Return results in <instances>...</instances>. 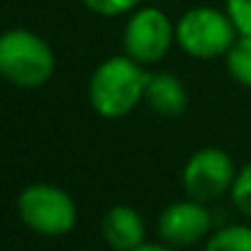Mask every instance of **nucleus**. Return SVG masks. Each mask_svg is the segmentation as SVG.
Instances as JSON below:
<instances>
[{
    "mask_svg": "<svg viewBox=\"0 0 251 251\" xmlns=\"http://www.w3.org/2000/svg\"><path fill=\"white\" fill-rule=\"evenodd\" d=\"M149 71L139 61L127 54L110 56L95 66L90 83H88V100L98 117L102 120H120L127 117L147 95Z\"/></svg>",
    "mask_w": 251,
    "mask_h": 251,
    "instance_id": "obj_1",
    "label": "nucleus"
},
{
    "mask_svg": "<svg viewBox=\"0 0 251 251\" xmlns=\"http://www.w3.org/2000/svg\"><path fill=\"white\" fill-rule=\"evenodd\" d=\"M56 71L54 49L32 29H5L0 34V78L17 88H42Z\"/></svg>",
    "mask_w": 251,
    "mask_h": 251,
    "instance_id": "obj_2",
    "label": "nucleus"
},
{
    "mask_svg": "<svg viewBox=\"0 0 251 251\" xmlns=\"http://www.w3.org/2000/svg\"><path fill=\"white\" fill-rule=\"evenodd\" d=\"M20 222L39 237H66L78 222L74 198L54 183H32L20 190L15 202Z\"/></svg>",
    "mask_w": 251,
    "mask_h": 251,
    "instance_id": "obj_3",
    "label": "nucleus"
},
{
    "mask_svg": "<svg viewBox=\"0 0 251 251\" xmlns=\"http://www.w3.org/2000/svg\"><path fill=\"white\" fill-rule=\"evenodd\" d=\"M239 37L227 10L212 5H198L185 10L176 22V44L193 59L210 61L229 51Z\"/></svg>",
    "mask_w": 251,
    "mask_h": 251,
    "instance_id": "obj_4",
    "label": "nucleus"
},
{
    "mask_svg": "<svg viewBox=\"0 0 251 251\" xmlns=\"http://www.w3.org/2000/svg\"><path fill=\"white\" fill-rule=\"evenodd\" d=\"M176 42V25L168 20L164 10L154 5H139L129 12L122 32V49L127 56L142 66L159 64L166 59Z\"/></svg>",
    "mask_w": 251,
    "mask_h": 251,
    "instance_id": "obj_5",
    "label": "nucleus"
},
{
    "mask_svg": "<svg viewBox=\"0 0 251 251\" xmlns=\"http://www.w3.org/2000/svg\"><path fill=\"white\" fill-rule=\"evenodd\" d=\"M232 156L220 147H205L188 156L185 166L180 171V180L188 198L200 202H215L222 195H229L232 183L237 178Z\"/></svg>",
    "mask_w": 251,
    "mask_h": 251,
    "instance_id": "obj_6",
    "label": "nucleus"
},
{
    "mask_svg": "<svg viewBox=\"0 0 251 251\" xmlns=\"http://www.w3.org/2000/svg\"><path fill=\"white\" fill-rule=\"evenodd\" d=\"M156 234L164 244L176 249H190L200 244L212 234V215L207 210V202H200L195 198L168 202L156 217Z\"/></svg>",
    "mask_w": 251,
    "mask_h": 251,
    "instance_id": "obj_7",
    "label": "nucleus"
},
{
    "mask_svg": "<svg viewBox=\"0 0 251 251\" xmlns=\"http://www.w3.org/2000/svg\"><path fill=\"white\" fill-rule=\"evenodd\" d=\"M100 234L112 251H132L144 244L147 227L132 205H112L100 220Z\"/></svg>",
    "mask_w": 251,
    "mask_h": 251,
    "instance_id": "obj_8",
    "label": "nucleus"
},
{
    "mask_svg": "<svg viewBox=\"0 0 251 251\" xmlns=\"http://www.w3.org/2000/svg\"><path fill=\"white\" fill-rule=\"evenodd\" d=\"M144 102L161 117H180L188 107V90L173 74H149Z\"/></svg>",
    "mask_w": 251,
    "mask_h": 251,
    "instance_id": "obj_9",
    "label": "nucleus"
},
{
    "mask_svg": "<svg viewBox=\"0 0 251 251\" xmlns=\"http://www.w3.org/2000/svg\"><path fill=\"white\" fill-rule=\"evenodd\" d=\"M227 74L234 83L251 88V34H239L225 54Z\"/></svg>",
    "mask_w": 251,
    "mask_h": 251,
    "instance_id": "obj_10",
    "label": "nucleus"
},
{
    "mask_svg": "<svg viewBox=\"0 0 251 251\" xmlns=\"http://www.w3.org/2000/svg\"><path fill=\"white\" fill-rule=\"evenodd\" d=\"M202 251H251V227L249 225H227L212 232Z\"/></svg>",
    "mask_w": 251,
    "mask_h": 251,
    "instance_id": "obj_11",
    "label": "nucleus"
},
{
    "mask_svg": "<svg viewBox=\"0 0 251 251\" xmlns=\"http://www.w3.org/2000/svg\"><path fill=\"white\" fill-rule=\"evenodd\" d=\"M229 198L234 202V207L251 217V161L237 171V178L232 183V190H229Z\"/></svg>",
    "mask_w": 251,
    "mask_h": 251,
    "instance_id": "obj_12",
    "label": "nucleus"
},
{
    "mask_svg": "<svg viewBox=\"0 0 251 251\" xmlns=\"http://www.w3.org/2000/svg\"><path fill=\"white\" fill-rule=\"evenodd\" d=\"M85 7L100 17H120V15H129L132 10H137L142 5V0H81Z\"/></svg>",
    "mask_w": 251,
    "mask_h": 251,
    "instance_id": "obj_13",
    "label": "nucleus"
},
{
    "mask_svg": "<svg viewBox=\"0 0 251 251\" xmlns=\"http://www.w3.org/2000/svg\"><path fill=\"white\" fill-rule=\"evenodd\" d=\"M225 10L239 34H251V0H225Z\"/></svg>",
    "mask_w": 251,
    "mask_h": 251,
    "instance_id": "obj_14",
    "label": "nucleus"
},
{
    "mask_svg": "<svg viewBox=\"0 0 251 251\" xmlns=\"http://www.w3.org/2000/svg\"><path fill=\"white\" fill-rule=\"evenodd\" d=\"M132 251H180V249H176V247H168V244H156V242H144V244H139L137 249H132Z\"/></svg>",
    "mask_w": 251,
    "mask_h": 251,
    "instance_id": "obj_15",
    "label": "nucleus"
}]
</instances>
